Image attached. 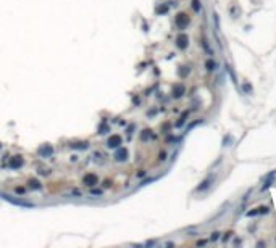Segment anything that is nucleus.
<instances>
[{
    "label": "nucleus",
    "instance_id": "f3484780",
    "mask_svg": "<svg viewBox=\"0 0 276 248\" xmlns=\"http://www.w3.org/2000/svg\"><path fill=\"white\" fill-rule=\"evenodd\" d=\"M31 187H32V189H36V187H39V185H37V182H36V180H31Z\"/></svg>",
    "mask_w": 276,
    "mask_h": 248
},
{
    "label": "nucleus",
    "instance_id": "a211bd4d",
    "mask_svg": "<svg viewBox=\"0 0 276 248\" xmlns=\"http://www.w3.org/2000/svg\"><path fill=\"white\" fill-rule=\"evenodd\" d=\"M165 156H166V153H165V151H162V153H160V160H165Z\"/></svg>",
    "mask_w": 276,
    "mask_h": 248
},
{
    "label": "nucleus",
    "instance_id": "dca6fc26",
    "mask_svg": "<svg viewBox=\"0 0 276 248\" xmlns=\"http://www.w3.org/2000/svg\"><path fill=\"white\" fill-rule=\"evenodd\" d=\"M231 235H233V232H228L226 235L223 237V240H224V242H226V240H229V237H231Z\"/></svg>",
    "mask_w": 276,
    "mask_h": 248
},
{
    "label": "nucleus",
    "instance_id": "ddd939ff",
    "mask_svg": "<svg viewBox=\"0 0 276 248\" xmlns=\"http://www.w3.org/2000/svg\"><path fill=\"white\" fill-rule=\"evenodd\" d=\"M258 210V214H267L268 213V208L267 206H260V208H257Z\"/></svg>",
    "mask_w": 276,
    "mask_h": 248
},
{
    "label": "nucleus",
    "instance_id": "9d476101",
    "mask_svg": "<svg viewBox=\"0 0 276 248\" xmlns=\"http://www.w3.org/2000/svg\"><path fill=\"white\" fill-rule=\"evenodd\" d=\"M192 8H194L195 13H199V11L202 10V5H200L199 0H192Z\"/></svg>",
    "mask_w": 276,
    "mask_h": 248
},
{
    "label": "nucleus",
    "instance_id": "6e6552de",
    "mask_svg": "<svg viewBox=\"0 0 276 248\" xmlns=\"http://www.w3.org/2000/svg\"><path fill=\"white\" fill-rule=\"evenodd\" d=\"M120 142H121V139L116 137V135H113V137L108 140V147H118V145H120Z\"/></svg>",
    "mask_w": 276,
    "mask_h": 248
},
{
    "label": "nucleus",
    "instance_id": "f8f14e48",
    "mask_svg": "<svg viewBox=\"0 0 276 248\" xmlns=\"http://www.w3.org/2000/svg\"><path fill=\"white\" fill-rule=\"evenodd\" d=\"M116 156H118V160H125V156H126V150H118V153H116Z\"/></svg>",
    "mask_w": 276,
    "mask_h": 248
},
{
    "label": "nucleus",
    "instance_id": "f03ea898",
    "mask_svg": "<svg viewBox=\"0 0 276 248\" xmlns=\"http://www.w3.org/2000/svg\"><path fill=\"white\" fill-rule=\"evenodd\" d=\"M213 180H215V176H213V174H210V176H208V177L204 180V182H202L199 187H197V192H204V190H207V189L213 184Z\"/></svg>",
    "mask_w": 276,
    "mask_h": 248
},
{
    "label": "nucleus",
    "instance_id": "7ed1b4c3",
    "mask_svg": "<svg viewBox=\"0 0 276 248\" xmlns=\"http://www.w3.org/2000/svg\"><path fill=\"white\" fill-rule=\"evenodd\" d=\"M187 23H189V18L186 15H178V18H176V26L179 27V29H184L186 26H187Z\"/></svg>",
    "mask_w": 276,
    "mask_h": 248
},
{
    "label": "nucleus",
    "instance_id": "20e7f679",
    "mask_svg": "<svg viewBox=\"0 0 276 248\" xmlns=\"http://www.w3.org/2000/svg\"><path fill=\"white\" fill-rule=\"evenodd\" d=\"M186 92V87L183 86V84H176V86H174V89H173V97H181V95Z\"/></svg>",
    "mask_w": 276,
    "mask_h": 248
},
{
    "label": "nucleus",
    "instance_id": "1a4fd4ad",
    "mask_svg": "<svg viewBox=\"0 0 276 248\" xmlns=\"http://www.w3.org/2000/svg\"><path fill=\"white\" fill-rule=\"evenodd\" d=\"M187 116H189V111H184V113H183V116L179 118V121L176 122V127H181L183 124H184V121H186V118H187Z\"/></svg>",
    "mask_w": 276,
    "mask_h": 248
},
{
    "label": "nucleus",
    "instance_id": "f257e3e1",
    "mask_svg": "<svg viewBox=\"0 0 276 248\" xmlns=\"http://www.w3.org/2000/svg\"><path fill=\"white\" fill-rule=\"evenodd\" d=\"M2 198L7 200V201H10V203H13V205H16V206H26V208H32V206H34L32 203H27V201L18 200V198H12V197L7 195V193H2Z\"/></svg>",
    "mask_w": 276,
    "mask_h": 248
},
{
    "label": "nucleus",
    "instance_id": "0eeeda50",
    "mask_svg": "<svg viewBox=\"0 0 276 248\" xmlns=\"http://www.w3.org/2000/svg\"><path fill=\"white\" fill-rule=\"evenodd\" d=\"M205 66H207V69H208V71H215V69H216V68H218V65H216V61H215V60H212V58L205 61Z\"/></svg>",
    "mask_w": 276,
    "mask_h": 248
},
{
    "label": "nucleus",
    "instance_id": "423d86ee",
    "mask_svg": "<svg viewBox=\"0 0 276 248\" xmlns=\"http://www.w3.org/2000/svg\"><path fill=\"white\" fill-rule=\"evenodd\" d=\"M187 36H186V34H181V36H178V47L179 48H186L187 47Z\"/></svg>",
    "mask_w": 276,
    "mask_h": 248
},
{
    "label": "nucleus",
    "instance_id": "4468645a",
    "mask_svg": "<svg viewBox=\"0 0 276 248\" xmlns=\"http://www.w3.org/2000/svg\"><path fill=\"white\" fill-rule=\"evenodd\" d=\"M218 239H220V234H218V232H213V234H212V237H210V240H212V242H216Z\"/></svg>",
    "mask_w": 276,
    "mask_h": 248
},
{
    "label": "nucleus",
    "instance_id": "2eb2a0df",
    "mask_svg": "<svg viewBox=\"0 0 276 248\" xmlns=\"http://www.w3.org/2000/svg\"><path fill=\"white\" fill-rule=\"evenodd\" d=\"M244 90H245L247 94H249L250 90H252V86H250V84H244Z\"/></svg>",
    "mask_w": 276,
    "mask_h": 248
},
{
    "label": "nucleus",
    "instance_id": "9b49d317",
    "mask_svg": "<svg viewBox=\"0 0 276 248\" xmlns=\"http://www.w3.org/2000/svg\"><path fill=\"white\" fill-rule=\"evenodd\" d=\"M84 182H86L87 185H94V182H95V176H86V177H84Z\"/></svg>",
    "mask_w": 276,
    "mask_h": 248
},
{
    "label": "nucleus",
    "instance_id": "39448f33",
    "mask_svg": "<svg viewBox=\"0 0 276 248\" xmlns=\"http://www.w3.org/2000/svg\"><path fill=\"white\" fill-rule=\"evenodd\" d=\"M274 176H276V171H273V172H270L268 176H267V180H265V184L262 185V190H267L270 185L273 184V179H274Z\"/></svg>",
    "mask_w": 276,
    "mask_h": 248
}]
</instances>
